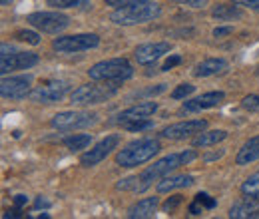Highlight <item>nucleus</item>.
<instances>
[{
  "instance_id": "nucleus-15",
  "label": "nucleus",
  "mask_w": 259,
  "mask_h": 219,
  "mask_svg": "<svg viewBox=\"0 0 259 219\" xmlns=\"http://www.w3.org/2000/svg\"><path fill=\"white\" fill-rule=\"evenodd\" d=\"M224 98H226L224 92H207V94H201L197 96V98H194V100H190V102H186L182 106V112L192 114V112H201V110H207V108H215V106H220L224 102Z\"/></svg>"
},
{
  "instance_id": "nucleus-1",
  "label": "nucleus",
  "mask_w": 259,
  "mask_h": 219,
  "mask_svg": "<svg viewBox=\"0 0 259 219\" xmlns=\"http://www.w3.org/2000/svg\"><path fill=\"white\" fill-rule=\"evenodd\" d=\"M194 159H195V152L188 150V152H182V154H169V156L154 161L150 167H146L142 171V176H140V182L142 184L138 186V189L140 191L148 189L154 182H158V180H162L165 176H169L174 169H178L180 165H186V163H190Z\"/></svg>"
},
{
  "instance_id": "nucleus-24",
  "label": "nucleus",
  "mask_w": 259,
  "mask_h": 219,
  "mask_svg": "<svg viewBox=\"0 0 259 219\" xmlns=\"http://www.w3.org/2000/svg\"><path fill=\"white\" fill-rule=\"evenodd\" d=\"M92 142V136L90 134H74L70 138L64 140V146L70 152H78V150H86Z\"/></svg>"
},
{
  "instance_id": "nucleus-20",
  "label": "nucleus",
  "mask_w": 259,
  "mask_h": 219,
  "mask_svg": "<svg viewBox=\"0 0 259 219\" xmlns=\"http://www.w3.org/2000/svg\"><path fill=\"white\" fill-rule=\"evenodd\" d=\"M255 159H259V136L249 138V140L241 146V150H239L237 156H235V163H237V165H249V163H253Z\"/></svg>"
},
{
  "instance_id": "nucleus-4",
  "label": "nucleus",
  "mask_w": 259,
  "mask_h": 219,
  "mask_svg": "<svg viewBox=\"0 0 259 219\" xmlns=\"http://www.w3.org/2000/svg\"><path fill=\"white\" fill-rule=\"evenodd\" d=\"M134 74L132 64L126 58H112L94 64L88 70V76L94 82H124Z\"/></svg>"
},
{
  "instance_id": "nucleus-5",
  "label": "nucleus",
  "mask_w": 259,
  "mask_h": 219,
  "mask_svg": "<svg viewBox=\"0 0 259 219\" xmlns=\"http://www.w3.org/2000/svg\"><path fill=\"white\" fill-rule=\"evenodd\" d=\"M100 44L98 34H72V36H62L52 42V48L60 54H74V52H84L92 50Z\"/></svg>"
},
{
  "instance_id": "nucleus-34",
  "label": "nucleus",
  "mask_w": 259,
  "mask_h": 219,
  "mask_svg": "<svg viewBox=\"0 0 259 219\" xmlns=\"http://www.w3.org/2000/svg\"><path fill=\"white\" fill-rule=\"evenodd\" d=\"M180 203H182V195H174V197H169V199L163 203V209H165V211H174Z\"/></svg>"
},
{
  "instance_id": "nucleus-19",
  "label": "nucleus",
  "mask_w": 259,
  "mask_h": 219,
  "mask_svg": "<svg viewBox=\"0 0 259 219\" xmlns=\"http://www.w3.org/2000/svg\"><path fill=\"white\" fill-rule=\"evenodd\" d=\"M259 209V203L255 201V197H247L233 203L229 209V217L231 219H253V213Z\"/></svg>"
},
{
  "instance_id": "nucleus-16",
  "label": "nucleus",
  "mask_w": 259,
  "mask_h": 219,
  "mask_svg": "<svg viewBox=\"0 0 259 219\" xmlns=\"http://www.w3.org/2000/svg\"><path fill=\"white\" fill-rule=\"evenodd\" d=\"M158 110V104L156 102H142V104H136L128 110L120 112L118 116V122L120 124H126V122H132V120H142V118H150L152 114H156Z\"/></svg>"
},
{
  "instance_id": "nucleus-39",
  "label": "nucleus",
  "mask_w": 259,
  "mask_h": 219,
  "mask_svg": "<svg viewBox=\"0 0 259 219\" xmlns=\"http://www.w3.org/2000/svg\"><path fill=\"white\" fill-rule=\"evenodd\" d=\"M231 32H233L231 26H226V28H215V30H213V36H215V38H224V36H229Z\"/></svg>"
},
{
  "instance_id": "nucleus-32",
  "label": "nucleus",
  "mask_w": 259,
  "mask_h": 219,
  "mask_svg": "<svg viewBox=\"0 0 259 219\" xmlns=\"http://www.w3.org/2000/svg\"><path fill=\"white\" fill-rule=\"evenodd\" d=\"M195 201H199L205 209H213V207H215V199L209 197L207 193H197V195H195Z\"/></svg>"
},
{
  "instance_id": "nucleus-8",
  "label": "nucleus",
  "mask_w": 259,
  "mask_h": 219,
  "mask_svg": "<svg viewBox=\"0 0 259 219\" xmlns=\"http://www.w3.org/2000/svg\"><path fill=\"white\" fill-rule=\"evenodd\" d=\"M68 88H70V84L64 80H48V82H42L40 86L30 90L28 98L32 102H38V104H54V102L64 98Z\"/></svg>"
},
{
  "instance_id": "nucleus-3",
  "label": "nucleus",
  "mask_w": 259,
  "mask_h": 219,
  "mask_svg": "<svg viewBox=\"0 0 259 219\" xmlns=\"http://www.w3.org/2000/svg\"><path fill=\"white\" fill-rule=\"evenodd\" d=\"M162 14L160 4L156 2H142V4H134V6H124V8H116L110 14V20L118 26H134V24H144L150 22L154 18H158Z\"/></svg>"
},
{
  "instance_id": "nucleus-27",
  "label": "nucleus",
  "mask_w": 259,
  "mask_h": 219,
  "mask_svg": "<svg viewBox=\"0 0 259 219\" xmlns=\"http://www.w3.org/2000/svg\"><path fill=\"white\" fill-rule=\"evenodd\" d=\"M126 129L130 132H144V129H150V127H154V122L150 120V118H142V120H132V122H126V124H122Z\"/></svg>"
},
{
  "instance_id": "nucleus-7",
  "label": "nucleus",
  "mask_w": 259,
  "mask_h": 219,
  "mask_svg": "<svg viewBox=\"0 0 259 219\" xmlns=\"http://www.w3.org/2000/svg\"><path fill=\"white\" fill-rule=\"evenodd\" d=\"M28 22L34 28L46 32V34H58L68 28L70 18L62 12H32L28 16Z\"/></svg>"
},
{
  "instance_id": "nucleus-26",
  "label": "nucleus",
  "mask_w": 259,
  "mask_h": 219,
  "mask_svg": "<svg viewBox=\"0 0 259 219\" xmlns=\"http://www.w3.org/2000/svg\"><path fill=\"white\" fill-rule=\"evenodd\" d=\"M46 2L48 6H54V8H80L90 4V0H46Z\"/></svg>"
},
{
  "instance_id": "nucleus-23",
  "label": "nucleus",
  "mask_w": 259,
  "mask_h": 219,
  "mask_svg": "<svg viewBox=\"0 0 259 219\" xmlns=\"http://www.w3.org/2000/svg\"><path fill=\"white\" fill-rule=\"evenodd\" d=\"M211 16L220 22H229V20H235V18H241V10L237 6H229V4H218L213 10H211Z\"/></svg>"
},
{
  "instance_id": "nucleus-13",
  "label": "nucleus",
  "mask_w": 259,
  "mask_h": 219,
  "mask_svg": "<svg viewBox=\"0 0 259 219\" xmlns=\"http://www.w3.org/2000/svg\"><path fill=\"white\" fill-rule=\"evenodd\" d=\"M205 127H207L205 120H188V122H180V124L165 127L162 132V136L167 138V140H186V138H190L194 134H201Z\"/></svg>"
},
{
  "instance_id": "nucleus-9",
  "label": "nucleus",
  "mask_w": 259,
  "mask_h": 219,
  "mask_svg": "<svg viewBox=\"0 0 259 219\" xmlns=\"http://www.w3.org/2000/svg\"><path fill=\"white\" fill-rule=\"evenodd\" d=\"M96 114H88V112H60L52 118L50 125L54 129H60V132H70V129L92 125L96 122Z\"/></svg>"
},
{
  "instance_id": "nucleus-22",
  "label": "nucleus",
  "mask_w": 259,
  "mask_h": 219,
  "mask_svg": "<svg viewBox=\"0 0 259 219\" xmlns=\"http://www.w3.org/2000/svg\"><path fill=\"white\" fill-rule=\"evenodd\" d=\"M227 138L226 129H211V132H201L194 140L195 148H207V146H218Z\"/></svg>"
},
{
  "instance_id": "nucleus-11",
  "label": "nucleus",
  "mask_w": 259,
  "mask_h": 219,
  "mask_svg": "<svg viewBox=\"0 0 259 219\" xmlns=\"http://www.w3.org/2000/svg\"><path fill=\"white\" fill-rule=\"evenodd\" d=\"M30 76H10L2 78L0 82V94L6 100H20L30 94Z\"/></svg>"
},
{
  "instance_id": "nucleus-35",
  "label": "nucleus",
  "mask_w": 259,
  "mask_h": 219,
  "mask_svg": "<svg viewBox=\"0 0 259 219\" xmlns=\"http://www.w3.org/2000/svg\"><path fill=\"white\" fill-rule=\"evenodd\" d=\"M180 62H182V58H180V56H171V58H167L162 66V72H169L171 68H176Z\"/></svg>"
},
{
  "instance_id": "nucleus-10",
  "label": "nucleus",
  "mask_w": 259,
  "mask_h": 219,
  "mask_svg": "<svg viewBox=\"0 0 259 219\" xmlns=\"http://www.w3.org/2000/svg\"><path fill=\"white\" fill-rule=\"evenodd\" d=\"M120 144V138L118 136H108L104 138L102 142H98L92 150H88L84 156L80 157V163L84 167H92V165H98L100 161H104L106 157L112 154V150H116Z\"/></svg>"
},
{
  "instance_id": "nucleus-38",
  "label": "nucleus",
  "mask_w": 259,
  "mask_h": 219,
  "mask_svg": "<svg viewBox=\"0 0 259 219\" xmlns=\"http://www.w3.org/2000/svg\"><path fill=\"white\" fill-rule=\"evenodd\" d=\"M180 2L186 6H192V8H203L207 4V0H180Z\"/></svg>"
},
{
  "instance_id": "nucleus-31",
  "label": "nucleus",
  "mask_w": 259,
  "mask_h": 219,
  "mask_svg": "<svg viewBox=\"0 0 259 219\" xmlns=\"http://www.w3.org/2000/svg\"><path fill=\"white\" fill-rule=\"evenodd\" d=\"M108 6H114V8H124V6H134V4H142V2H148V0H104Z\"/></svg>"
},
{
  "instance_id": "nucleus-40",
  "label": "nucleus",
  "mask_w": 259,
  "mask_h": 219,
  "mask_svg": "<svg viewBox=\"0 0 259 219\" xmlns=\"http://www.w3.org/2000/svg\"><path fill=\"white\" fill-rule=\"evenodd\" d=\"M14 203H16V207H22V205L28 203V197H26V195H16V197H14Z\"/></svg>"
},
{
  "instance_id": "nucleus-29",
  "label": "nucleus",
  "mask_w": 259,
  "mask_h": 219,
  "mask_svg": "<svg viewBox=\"0 0 259 219\" xmlns=\"http://www.w3.org/2000/svg\"><path fill=\"white\" fill-rule=\"evenodd\" d=\"M241 106L247 110V112H259V96L257 94H249L241 100Z\"/></svg>"
},
{
  "instance_id": "nucleus-14",
  "label": "nucleus",
  "mask_w": 259,
  "mask_h": 219,
  "mask_svg": "<svg viewBox=\"0 0 259 219\" xmlns=\"http://www.w3.org/2000/svg\"><path fill=\"white\" fill-rule=\"evenodd\" d=\"M169 50H171V46L167 42H150V44L138 46L136 52H134V58L142 66H150L156 60H160L163 54H167Z\"/></svg>"
},
{
  "instance_id": "nucleus-33",
  "label": "nucleus",
  "mask_w": 259,
  "mask_h": 219,
  "mask_svg": "<svg viewBox=\"0 0 259 219\" xmlns=\"http://www.w3.org/2000/svg\"><path fill=\"white\" fill-rule=\"evenodd\" d=\"M138 178H128V180H122L120 184H118V189H136L138 191Z\"/></svg>"
},
{
  "instance_id": "nucleus-41",
  "label": "nucleus",
  "mask_w": 259,
  "mask_h": 219,
  "mask_svg": "<svg viewBox=\"0 0 259 219\" xmlns=\"http://www.w3.org/2000/svg\"><path fill=\"white\" fill-rule=\"evenodd\" d=\"M34 207H36V209H40V207H50V201H46V199L38 197V199H36V203H34Z\"/></svg>"
},
{
  "instance_id": "nucleus-21",
  "label": "nucleus",
  "mask_w": 259,
  "mask_h": 219,
  "mask_svg": "<svg viewBox=\"0 0 259 219\" xmlns=\"http://www.w3.org/2000/svg\"><path fill=\"white\" fill-rule=\"evenodd\" d=\"M194 184V176H165L158 182V191L160 193H169L174 189H180V188H190Z\"/></svg>"
},
{
  "instance_id": "nucleus-30",
  "label": "nucleus",
  "mask_w": 259,
  "mask_h": 219,
  "mask_svg": "<svg viewBox=\"0 0 259 219\" xmlns=\"http://www.w3.org/2000/svg\"><path fill=\"white\" fill-rule=\"evenodd\" d=\"M194 90H195V86H192V84H180V86L171 92V98H174V100H182V98L192 94Z\"/></svg>"
},
{
  "instance_id": "nucleus-42",
  "label": "nucleus",
  "mask_w": 259,
  "mask_h": 219,
  "mask_svg": "<svg viewBox=\"0 0 259 219\" xmlns=\"http://www.w3.org/2000/svg\"><path fill=\"white\" fill-rule=\"evenodd\" d=\"M4 217H20V209H12V211H6Z\"/></svg>"
},
{
  "instance_id": "nucleus-36",
  "label": "nucleus",
  "mask_w": 259,
  "mask_h": 219,
  "mask_svg": "<svg viewBox=\"0 0 259 219\" xmlns=\"http://www.w3.org/2000/svg\"><path fill=\"white\" fill-rule=\"evenodd\" d=\"M233 2L239 6H247L251 10H259V0H233Z\"/></svg>"
},
{
  "instance_id": "nucleus-25",
  "label": "nucleus",
  "mask_w": 259,
  "mask_h": 219,
  "mask_svg": "<svg viewBox=\"0 0 259 219\" xmlns=\"http://www.w3.org/2000/svg\"><path fill=\"white\" fill-rule=\"evenodd\" d=\"M241 193L247 197H259V173H253L241 184Z\"/></svg>"
},
{
  "instance_id": "nucleus-17",
  "label": "nucleus",
  "mask_w": 259,
  "mask_h": 219,
  "mask_svg": "<svg viewBox=\"0 0 259 219\" xmlns=\"http://www.w3.org/2000/svg\"><path fill=\"white\" fill-rule=\"evenodd\" d=\"M227 70V62L224 58H207L203 62H199L194 68V76L195 78H209V76H215V74H222Z\"/></svg>"
},
{
  "instance_id": "nucleus-12",
  "label": "nucleus",
  "mask_w": 259,
  "mask_h": 219,
  "mask_svg": "<svg viewBox=\"0 0 259 219\" xmlns=\"http://www.w3.org/2000/svg\"><path fill=\"white\" fill-rule=\"evenodd\" d=\"M38 64V56L34 52H12L8 56H0V72L6 76L12 70H28Z\"/></svg>"
},
{
  "instance_id": "nucleus-37",
  "label": "nucleus",
  "mask_w": 259,
  "mask_h": 219,
  "mask_svg": "<svg viewBox=\"0 0 259 219\" xmlns=\"http://www.w3.org/2000/svg\"><path fill=\"white\" fill-rule=\"evenodd\" d=\"M203 209H205V207H203L199 201H195V199H194V203H190V213H192V215H201Z\"/></svg>"
},
{
  "instance_id": "nucleus-2",
  "label": "nucleus",
  "mask_w": 259,
  "mask_h": 219,
  "mask_svg": "<svg viewBox=\"0 0 259 219\" xmlns=\"http://www.w3.org/2000/svg\"><path fill=\"white\" fill-rule=\"evenodd\" d=\"M160 142L154 138H144V140H136L130 142L124 150H120L116 154V163L120 167H138L150 159H154V156L160 154Z\"/></svg>"
},
{
  "instance_id": "nucleus-28",
  "label": "nucleus",
  "mask_w": 259,
  "mask_h": 219,
  "mask_svg": "<svg viewBox=\"0 0 259 219\" xmlns=\"http://www.w3.org/2000/svg\"><path fill=\"white\" fill-rule=\"evenodd\" d=\"M14 36H16L20 42H26V44H32V46L40 44V36H38L36 32H32V30H18Z\"/></svg>"
},
{
  "instance_id": "nucleus-18",
  "label": "nucleus",
  "mask_w": 259,
  "mask_h": 219,
  "mask_svg": "<svg viewBox=\"0 0 259 219\" xmlns=\"http://www.w3.org/2000/svg\"><path fill=\"white\" fill-rule=\"evenodd\" d=\"M158 209V197H144L140 199L138 203H134L130 207L128 217L130 219H146V217H154Z\"/></svg>"
},
{
  "instance_id": "nucleus-6",
  "label": "nucleus",
  "mask_w": 259,
  "mask_h": 219,
  "mask_svg": "<svg viewBox=\"0 0 259 219\" xmlns=\"http://www.w3.org/2000/svg\"><path fill=\"white\" fill-rule=\"evenodd\" d=\"M116 94V86H96V84H84L80 88H76L70 100L76 106H92V104H102L108 98Z\"/></svg>"
},
{
  "instance_id": "nucleus-43",
  "label": "nucleus",
  "mask_w": 259,
  "mask_h": 219,
  "mask_svg": "<svg viewBox=\"0 0 259 219\" xmlns=\"http://www.w3.org/2000/svg\"><path fill=\"white\" fill-rule=\"evenodd\" d=\"M0 2H2V6H6V4H8V2H12V0H0Z\"/></svg>"
}]
</instances>
